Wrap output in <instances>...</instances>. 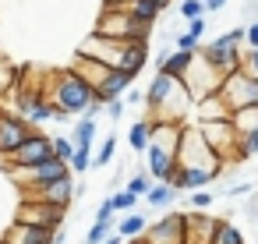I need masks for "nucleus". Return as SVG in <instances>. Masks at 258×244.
I'll list each match as a JSON object with an SVG mask.
<instances>
[{
  "instance_id": "obj_7",
  "label": "nucleus",
  "mask_w": 258,
  "mask_h": 244,
  "mask_svg": "<svg viewBox=\"0 0 258 244\" xmlns=\"http://www.w3.org/2000/svg\"><path fill=\"white\" fill-rule=\"evenodd\" d=\"M216 96L223 99V106H226L230 113H233V110H244V106H258V82L237 68V71H230V75L219 82V92H216Z\"/></svg>"
},
{
  "instance_id": "obj_18",
  "label": "nucleus",
  "mask_w": 258,
  "mask_h": 244,
  "mask_svg": "<svg viewBox=\"0 0 258 244\" xmlns=\"http://www.w3.org/2000/svg\"><path fill=\"white\" fill-rule=\"evenodd\" d=\"M71 71H75V75H78V78H82L89 89H96V85L106 78V71H110V68H106V64H99V60H89V57H78V53H75Z\"/></svg>"
},
{
  "instance_id": "obj_43",
  "label": "nucleus",
  "mask_w": 258,
  "mask_h": 244,
  "mask_svg": "<svg viewBox=\"0 0 258 244\" xmlns=\"http://www.w3.org/2000/svg\"><path fill=\"white\" fill-rule=\"evenodd\" d=\"M120 99H124V106H135V103H142V99H145V92H142V89H135V85H131V89H127V92H124V96H120Z\"/></svg>"
},
{
  "instance_id": "obj_14",
  "label": "nucleus",
  "mask_w": 258,
  "mask_h": 244,
  "mask_svg": "<svg viewBox=\"0 0 258 244\" xmlns=\"http://www.w3.org/2000/svg\"><path fill=\"white\" fill-rule=\"evenodd\" d=\"M145 244H184V216L166 212L152 226H145Z\"/></svg>"
},
{
  "instance_id": "obj_6",
  "label": "nucleus",
  "mask_w": 258,
  "mask_h": 244,
  "mask_svg": "<svg viewBox=\"0 0 258 244\" xmlns=\"http://www.w3.org/2000/svg\"><path fill=\"white\" fill-rule=\"evenodd\" d=\"M152 29L138 25L135 18H127L120 8L113 4H103V15L96 22V32L92 36H103V39H117V43H131V39H149Z\"/></svg>"
},
{
  "instance_id": "obj_47",
  "label": "nucleus",
  "mask_w": 258,
  "mask_h": 244,
  "mask_svg": "<svg viewBox=\"0 0 258 244\" xmlns=\"http://www.w3.org/2000/svg\"><path fill=\"white\" fill-rule=\"evenodd\" d=\"M103 4H113V8H120V4H127V0H103Z\"/></svg>"
},
{
  "instance_id": "obj_17",
  "label": "nucleus",
  "mask_w": 258,
  "mask_h": 244,
  "mask_svg": "<svg viewBox=\"0 0 258 244\" xmlns=\"http://www.w3.org/2000/svg\"><path fill=\"white\" fill-rule=\"evenodd\" d=\"M120 11L127 18H135L138 25H145V29H152L159 22V15H163V8L152 4V0H127V4H120Z\"/></svg>"
},
{
  "instance_id": "obj_5",
  "label": "nucleus",
  "mask_w": 258,
  "mask_h": 244,
  "mask_svg": "<svg viewBox=\"0 0 258 244\" xmlns=\"http://www.w3.org/2000/svg\"><path fill=\"white\" fill-rule=\"evenodd\" d=\"M177 166H198V170H209V173H223V159L205 145L202 131L195 124H184L180 128V142H177Z\"/></svg>"
},
{
  "instance_id": "obj_1",
  "label": "nucleus",
  "mask_w": 258,
  "mask_h": 244,
  "mask_svg": "<svg viewBox=\"0 0 258 244\" xmlns=\"http://www.w3.org/2000/svg\"><path fill=\"white\" fill-rule=\"evenodd\" d=\"M180 128L184 124H177V120H152V135H149V149H145V173L152 177V184H170V177L177 170Z\"/></svg>"
},
{
  "instance_id": "obj_25",
  "label": "nucleus",
  "mask_w": 258,
  "mask_h": 244,
  "mask_svg": "<svg viewBox=\"0 0 258 244\" xmlns=\"http://www.w3.org/2000/svg\"><path fill=\"white\" fill-rule=\"evenodd\" d=\"M149 135H152V120L142 117V120H135L131 131H127V145H131L135 152H145V149H149Z\"/></svg>"
},
{
  "instance_id": "obj_34",
  "label": "nucleus",
  "mask_w": 258,
  "mask_h": 244,
  "mask_svg": "<svg viewBox=\"0 0 258 244\" xmlns=\"http://www.w3.org/2000/svg\"><path fill=\"white\" fill-rule=\"evenodd\" d=\"M240 71L258 82V50H240Z\"/></svg>"
},
{
  "instance_id": "obj_30",
  "label": "nucleus",
  "mask_w": 258,
  "mask_h": 244,
  "mask_svg": "<svg viewBox=\"0 0 258 244\" xmlns=\"http://www.w3.org/2000/svg\"><path fill=\"white\" fill-rule=\"evenodd\" d=\"M68 170H71L75 177L85 173V170H92V145H75V156H71Z\"/></svg>"
},
{
  "instance_id": "obj_41",
  "label": "nucleus",
  "mask_w": 258,
  "mask_h": 244,
  "mask_svg": "<svg viewBox=\"0 0 258 244\" xmlns=\"http://www.w3.org/2000/svg\"><path fill=\"white\" fill-rule=\"evenodd\" d=\"M244 219L258 223V188L251 191V198H247V205H244Z\"/></svg>"
},
{
  "instance_id": "obj_39",
  "label": "nucleus",
  "mask_w": 258,
  "mask_h": 244,
  "mask_svg": "<svg viewBox=\"0 0 258 244\" xmlns=\"http://www.w3.org/2000/svg\"><path fill=\"white\" fill-rule=\"evenodd\" d=\"M244 50H258V22L244 25Z\"/></svg>"
},
{
  "instance_id": "obj_16",
  "label": "nucleus",
  "mask_w": 258,
  "mask_h": 244,
  "mask_svg": "<svg viewBox=\"0 0 258 244\" xmlns=\"http://www.w3.org/2000/svg\"><path fill=\"white\" fill-rule=\"evenodd\" d=\"M50 230H39V226H29V223H11L4 230V244H50Z\"/></svg>"
},
{
  "instance_id": "obj_24",
  "label": "nucleus",
  "mask_w": 258,
  "mask_h": 244,
  "mask_svg": "<svg viewBox=\"0 0 258 244\" xmlns=\"http://www.w3.org/2000/svg\"><path fill=\"white\" fill-rule=\"evenodd\" d=\"M251 156H258V131L237 135V145H233V156H230V163H247Z\"/></svg>"
},
{
  "instance_id": "obj_15",
  "label": "nucleus",
  "mask_w": 258,
  "mask_h": 244,
  "mask_svg": "<svg viewBox=\"0 0 258 244\" xmlns=\"http://www.w3.org/2000/svg\"><path fill=\"white\" fill-rule=\"evenodd\" d=\"M212 180H216V173L198 170V166H177L173 177H170V184H173L177 191H205Z\"/></svg>"
},
{
  "instance_id": "obj_23",
  "label": "nucleus",
  "mask_w": 258,
  "mask_h": 244,
  "mask_svg": "<svg viewBox=\"0 0 258 244\" xmlns=\"http://www.w3.org/2000/svg\"><path fill=\"white\" fill-rule=\"evenodd\" d=\"M230 128L237 135H247V131H258V106H244V110H233L230 117Z\"/></svg>"
},
{
  "instance_id": "obj_37",
  "label": "nucleus",
  "mask_w": 258,
  "mask_h": 244,
  "mask_svg": "<svg viewBox=\"0 0 258 244\" xmlns=\"http://www.w3.org/2000/svg\"><path fill=\"white\" fill-rule=\"evenodd\" d=\"M110 230H113V226H106V223H92V226H89V233H85V240H82V244H103V237H106V233H110Z\"/></svg>"
},
{
  "instance_id": "obj_10",
  "label": "nucleus",
  "mask_w": 258,
  "mask_h": 244,
  "mask_svg": "<svg viewBox=\"0 0 258 244\" xmlns=\"http://www.w3.org/2000/svg\"><path fill=\"white\" fill-rule=\"evenodd\" d=\"M53 159V138L43 135V131H32L11 156H8V166H36V163H46Z\"/></svg>"
},
{
  "instance_id": "obj_38",
  "label": "nucleus",
  "mask_w": 258,
  "mask_h": 244,
  "mask_svg": "<svg viewBox=\"0 0 258 244\" xmlns=\"http://www.w3.org/2000/svg\"><path fill=\"white\" fill-rule=\"evenodd\" d=\"M212 202H216V195H212L209 188H205V191H191V209H209Z\"/></svg>"
},
{
  "instance_id": "obj_32",
  "label": "nucleus",
  "mask_w": 258,
  "mask_h": 244,
  "mask_svg": "<svg viewBox=\"0 0 258 244\" xmlns=\"http://www.w3.org/2000/svg\"><path fill=\"white\" fill-rule=\"evenodd\" d=\"M53 156H57L60 163H71L75 145H71V138H68V135H57V138H53Z\"/></svg>"
},
{
  "instance_id": "obj_33",
  "label": "nucleus",
  "mask_w": 258,
  "mask_h": 244,
  "mask_svg": "<svg viewBox=\"0 0 258 244\" xmlns=\"http://www.w3.org/2000/svg\"><path fill=\"white\" fill-rule=\"evenodd\" d=\"M180 18H184V22H198V18H205L202 0H180Z\"/></svg>"
},
{
  "instance_id": "obj_29",
  "label": "nucleus",
  "mask_w": 258,
  "mask_h": 244,
  "mask_svg": "<svg viewBox=\"0 0 258 244\" xmlns=\"http://www.w3.org/2000/svg\"><path fill=\"white\" fill-rule=\"evenodd\" d=\"M92 138H96V120L82 117V120L71 128V145H92Z\"/></svg>"
},
{
  "instance_id": "obj_35",
  "label": "nucleus",
  "mask_w": 258,
  "mask_h": 244,
  "mask_svg": "<svg viewBox=\"0 0 258 244\" xmlns=\"http://www.w3.org/2000/svg\"><path fill=\"white\" fill-rule=\"evenodd\" d=\"M170 43H173V50H184V53H195L202 43L195 39V36H187V32H177V36H170Z\"/></svg>"
},
{
  "instance_id": "obj_28",
  "label": "nucleus",
  "mask_w": 258,
  "mask_h": 244,
  "mask_svg": "<svg viewBox=\"0 0 258 244\" xmlns=\"http://www.w3.org/2000/svg\"><path fill=\"white\" fill-rule=\"evenodd\" d=\"M106 202H110V209H113V212H124V216H127V212H135V209H138V202H142V198H135L131 191L117 188V191H113Z\"/></svg>"
},
{
  "instance_id": "obj_19",
  "label": "nucleus",
  "mask_w": 258,
  "mask_h": 244,
  "mask_svg": "<svg viewBox=\"0 0 258 244\" xmlns=\"http://www.w3.org/2000/svg\"><path fill=\"white\" fill-rule=\"evenodd\" d=\"M177 188L173 184H152L149 191H145V202H149V209H170L173 202H177Z\"/></svg>"
},
{
  "instance_id": "obj_31",
  "label": "nucleus",
  "mask_w": 258,
  "mask_h": 244,
  "mask_svg": "<svg viewBox=\"0 0 258 244\" xmlns=\"http://www.w3.org/2000/svg\"><path fill=\"white\" fill-rule=\"evenodd\" d=\"M149 188H152V177L145 173V166H142V170H135V177L124 184V191H131L135 198H145V191H149Z\"/></svg>"
},
{
  "instance_id": "obj_11",
  "label": "nucleus",
  "mask_w": 258,
  "mask_h": 244,
  "mask_svg": "<svg viewBox=\"0 0 258 244\" xmlns=\"http://www.w3.org/2000/svg\"><path fill=\"white\" fill-rule=\"evenodd\" d=\"M198 131H202V138H205V145L226 163L230 156H233V145H237V131L230 128V120H205V124H195Z\"/></svg>"
},
{
  "instance_id": "obj_3",
  "label": "nucleus",
  "mask_w": 258,
  "mask_h": 244,
  "mask_svg": "<svg viewBox=\"0 0 258 244\" xmlns=\"http://www.w3.org/2000/svg\"><path fill=\"white\" fill-rule=\"evenodd\" d=\"M43 96L57 106V113L68 120V117H82L85 110H89V103H92V89L68 68V71H57V75H50V85L43 89Z\"/></svg>"
},
{
  "instance_id": "obj_9",
  "label": "nucleus",
  "mask_w": 258,
  "mask_h": 244,
  "mask_svg": "<svg viewBox=\"0 0 258 244\" xmlns=\"http://www.w3.org/2000/svg\"><path fill=\"white\" fill-rule=\"evenodd\" d=\"M64 216H68V209L22 198V205H18V212H15V223H29V226H39V230H50V233H53V230H64Z\"/></svg>"
},
{
  "instance_id": "obj_45",
  "label": "nucleus",
  "mask_w": 258,
  "mask_h": 244,
  "mask_svg": "<svg viewBox=\"0 0 258 244\" xmlns=\"http://www.w3.org/2000/svg\"><path fill=\"white\" fill-rule=\"evenodd\" d=\"M202 8H205V15H219L226 8V0H202Z\"/></svg>"
},
{
  "instance_id": "obj_20",
  "label": "nucleus",
  "mask_w": 258,
  "mask_h": 244,
  "mask_svg": "<svg viewBox=\"0 0 258 244\" xmlns=\"http://www.w3.org/2000/svg\"><path fill=\"white\" fill-rule=\"evenodd\" d=\"M145 226H149V219L142 216V212H127V216H120V223L113 226L124 240H138L142 233H145Z\"/></svg>"
},
{
  "instance_id": "obj_4",
  "label": "nucleus",
  "mask_w": 258,
  "mask_h": 244,
  "mask_svg": "<svg viewBox=\"0 0 258 244\" xmlns=\"http://www.w3.org/2000/svg\"><path fill=\"white\" fill-rule=\"evenodd\" d=\"M240 50H244V25H237V29L223 32L219 39H209L205 46H198V57L226 78L230 71L240 68Z\"/></svg>"
},
{
  "instance_id": "obj_36",
  "label": "nucleus",
  "mask_w": 258,
  "mask_h": 244,
  "mask_svg": "<svg viewBox=\"0 0 258 244\" xmlns=\"http://www.w3.org/2000/svg\"><path fill=\"white\" fill-rule=\"evenodd\" d=\"M254 188H258L254 180H237V184H226L223 195H226V198H244V195H251Z\"/></svg>"
},
{
  "instance_id": "obj_46",
  "label": "nucleus",
  "mask_w": 258,
  "mask_h": 244,
  "mask_svg": "<svg viewBox=\"0 0 258 244\" xmlns=\"http://www.w3.org/2000/svg\"><path fill=\"white\" fill-rule=\"evenodd\" d=\"M103 244H124V237H120V233H117V230H110V233H106V237H103Z\"/></svg>"
},
{
  "instance_id": "obj_42",
  "label": "nucleus",
  "mask_w": 258,
  "mask_h": 244,
  "mask_svg": "<svg viewBox=\"0 0 258 244\" xmlns=\"http://www.w3.org/2000/svg\"><path fill=\"white\" fill-rule=\"evenodd\" d=\"M103 110H106L110 120H120V117H124V99H113V103H106Z\"/></svg>"
},
{
  "instance_id": "obj_26",
  "label": "nucleus",
  "mask_w": 258,
  "mask_h": 244,
  "mask_svg": "<svg viewBox=\"0 0 258 244\" xmlns=\"http://www.w3.org/2000/svg\"><path fill=\"white\" fill-rule=\"evenodd\" d=\"M209 244H244V233H240L233 223L216 219V226H212V240H209Z\"/></svg>"
},
{
  "instance_id": "obj_40",
  "label": "nucleus",
  "mask_w": 258,
  "mask_h": 244,
  "mask_svg": "<svg viewBox=\"0 0 258 244\" xmlns=\"http://www.w3.org/2000/svg\"><path fill=\"white\" fill-rule=\"evenodd\" d=\"M113 216H117V212H113V209H110V202L103 198V205L96 209V223H106V226H113Z\"/></svg>"
},
{
  "instance_id": "obj_22",
  "label": "nucleus",
  "mask_w": 258,
  "mask_h": 244,
  "mask_svg": "<svg viewBox=\"0 0 258 244\" xmlns=\"http://www.w3.org/2000/svg\"><path fill=\"white\" fill-rule=\"evenodd\" d=\"M226 117H230V110L223 106L219 96H205V99H198V124H205V120H226Z\"/></svg>"
},
{
  "instance_id": "obj_44",
  "label": "nucleus",
  "mask_w": 258,
  "mask_h": 244,
  "mask_svg": "<svg viewBox=\"0 0 258 244\" xmlns=\"http://www.w3.org/2000/svg\"><path fill=\"white\" fill-rule=\"evenodd\" d=\"M187 36H195V39L202 43V36H205V18H198V22H187Z\"/></svg>"
},
{
  "instance_id": "obj_27",
  "label": "nucleus",
  "mask_w": 258,
  "mask_h": 244,
  "mask_svg": "<svg viewBox=\"0 0 258 244\" xmlns=\"http://www.w3.org/2000/svg\"><path fill=\"white\" fill-rule=\"evenodd\" d=\"M113 159H117V135H113V131H110V135H106V138H103V145H99V152H96V156H92V166H96V170H99V166H110V163H113Z\"/></svg>"
},
{
  "instance_id": "obj_8",
  "label": "nucleus",
  "mask_w": 258,
  "mask_h": 244,
  "mask_svg": "<svg viewBox=\"0 0 258 244\" xmlns=\"http://www.w3.org/2000/svg\"><path fill=\"white\" fill-rule=\"evenodd\" d=\"M219 82H223V75H219L216 68H209L198 53H195L191 68H187L184 78H180V85H184V92H187L191 103H198V99H205V96H216V92H219Z\"/></svg>"
},
{
  "instance_id": "obj_13",
  "label": "nucleus",
  "mask_w": 258,
  "mask_h": 244,
  "mask_svg": "<svg viewBox=\"0 0 258 244\" xmlns=\"http://www.w3.org/2000/svg\"><path fill=\"white\" fill-rule=\"evenodd\" d=\"M25 198H29V202H46V205L68 209V205L75 202V173H68V177H60V180H53V184H43V188H36V191H25Z\"/></svg>"
},
{
  "instance_id": "obj_2",
  "label": "nucleus",
  "mask_w": 258,
  "mask_h": 244,
  "mask_svg": "<svg viewBox=\"0 0 258 244\" xmlns=\"http://www.w3.org/2000/svg\"><path fill=\"white\" fill-rule=\"evenodd\" d=\"M145 106H149V120H184V110L191 106V99H187V92H184V85L177 82V78H170V75H163V71H156L152 75V82H149V89H145V99H142Z\"/></svg>"
},
{
  "instance_id": "obj_21",
  "label": "nucleus",
  "mask_w": 258,
  "mask_h": 244,
  "mask_svg": "<svg viewBox=\"0 0 258 244\" xmlns=\"http://www.w3.org/2000/svg\"><path fill=\"white\" fill-rule=\"evenodd\" d=\"M195 53H198V50H195ZM195 53H184V50H173V53H170V57L163 60V68H159V71L180 82V78H184V71L191 68V60H195Z\"/></svg>"
},
{
  "instance_id": "obj_48",
  "label": "nucleus",
  "mask_w": 258,
  "mask_h": 244,
  "mask_svg": "<svg viewBox=\"0 0 258 244\" xmlns=\"http://www.w3.org/2000/svg\"><path fill=\"white\" fill-rule=\"evenodd\" d=\"M0 244H4V240H0Z\"/></svg>"
},
{
  "instance_id": "obj_12",
  "label": "nucleus",
  "mask_w": 258,
  "mask_h": 244,
  "mask_svg": "<svg viewBox=\"0 0 258 244\" xmlns=\"http://www.w3.org/2000/svg\"><path fill=\"white\" fill-rule=\"evenodd\" d=\"M36 128L29 124V120H22L18 113H11V110H0V156H11L29 135H32Z\"/></svg>"
}]
</instances>
